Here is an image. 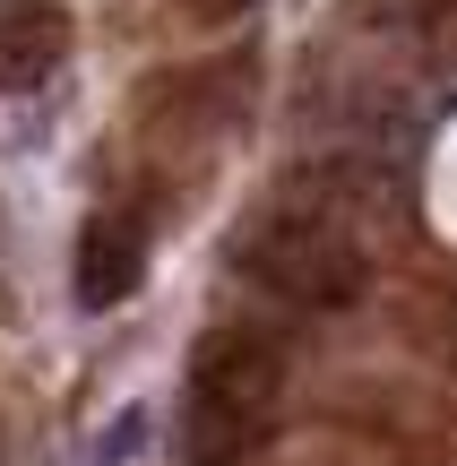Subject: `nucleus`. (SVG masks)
Wrapping results in <instances>:
<instances>
[{"mask_svg":"<svg viewBox=\"0 0 457 466\" xmlns=\"http://www.w3.org/2000/svg\"><path fill=\"white\" fill-rule=\"evenodd\" d=\"M276 389H285V354L259 329L199 337V354H190V458L199 466L251 458V441L276 415Z\"/></svg>","mask_w":457,"mask_h":466,"instance_id":"f257e3e1","label":"nucleus"},{"mask_svg":"<svg viewBox=\"0 0 457 466\" xmlns=\"http://www.w3.org/2000/svg\"><path fill=\"white\" fill-rule=\"evenodd\" d=\"M233 268L268 302H293V311H345V302L372 285L363 250L345 242L337 225H320V217H268V225H251L233 242Z\"/></svg>","mask_w":457,"mask_h":466,"instance_id":"f03ea898","label":"nucleus"},{"mask_svg":"<svg viewBox=\"0 0 457 466\" xmlns=\"http://www.w3.org/2000/svg\"><path fill=\"white\" fill-rule=\"evenodd\" d=\"M138 277H147V233L121 217V208H95V217L78 225V250H69V294H78V311L130 302Z\"/></svg>","mask_w":457,"mask_h":466,"instance_id":"7ed1b4c3","label":"nucleus"},{"mask_svg":"<svg viewBox=\"0 0 457 466\" xmlns=\"http://www.w3.org/2000/svg\"><path fill=\"white\" fill-rule=\"evenodd\" d=\"M61 52H69V17L52 0H0V96L44 86Z\"/></svg>","mask_w":457,"mask_h":466,"instance_id":"20e7f679","label":"nucleus"},{"mask_svg":"<svg viewBox=\"0 0 457 466\" xmlns=\"http://www.w3.org/2000/svg\"><path fill=\"white\" fill-rule=\"evenodd\" d=\"M138 441H147V406H121V415L104 423V441H95V458H86V466H121Z\"/></svg>","mask_w":457,"mask_h":466,"instance_id":"39448f33","label":"nucleus"},{"mask_svg":"<svg viewBox=\"0 0 457 466\" xmlns=\"http://www.w3.org/2000/svg\"><path fill=\"white\" fill-rule=\"evenodd\" d=\"M190 17H207V26H224V17H242V9H259V0H182Z\"/></svg>","mask_w":457,"mask_h":466,"instance_id":"423d86ee","label":"nucleus"}]
</instances>
